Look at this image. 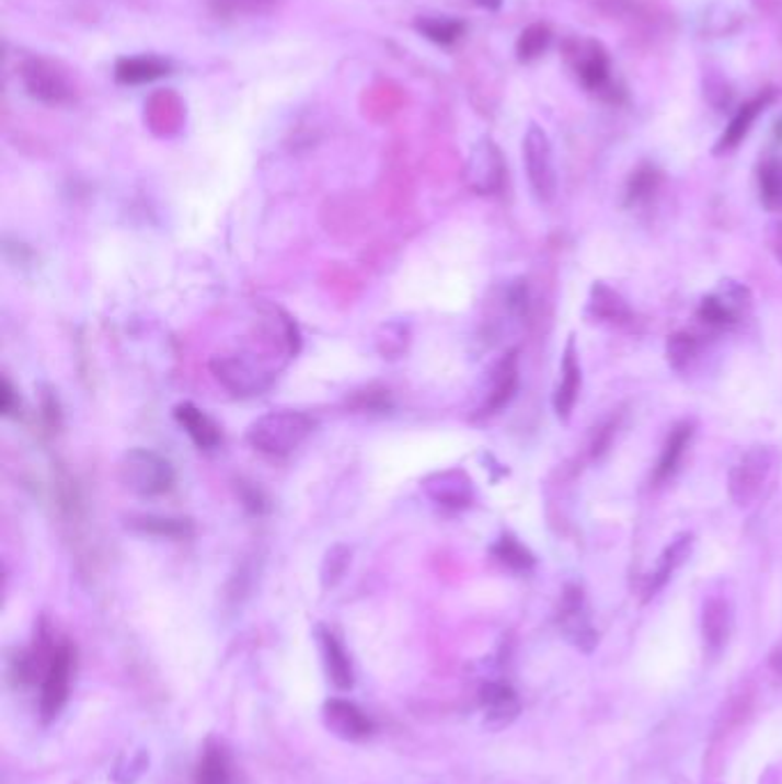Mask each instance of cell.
Returning a JSON list of instances; mask_svg holds the SVG:
<instances>
[{
  "mask_svg": "<svg viewBox=\"0 0 782 784\" xmlns=\"http://www.w3.org/2000/svg\"><path fill=\"white\" fill-rule=\"evenodd\" d=\"M580 362H578V349H576V339L574 335H570L565 354H562V365H560V381L555 385L553 392V408L555 415L562 423H570L572 411L576 406L578 392H580Z\"/></svg>",
  "mask_w": 782,
  "mask_h": 784,
  "instance_id": "9a60e30c",
  "label": "cell"
},
{
  "mask_svg": "<svg viewBox=\"0 0 782 784\" xmlns=\"http://www.w3.org/2000/svg\"><path fill=\"white\" fill-rule=\"evenodd\" d=\"M175 420L191 436V440L200 450H214L221 443V427H218L209 415L191 402H182L175 406Z\"/></svg>",
  "mask_w": 782,
  "mask_h": 784,
  "instance_id": "ac0fdd59",
  "label": "cell"
},
{
  "mask_svg": "<svg viewBox=\"0 0 782 784\" xmlns=\"http://www.w3.org/2000/svg\"><path fill=\"white\" fill-rule=\"evenodd\" d=\"M567 58L572 60L580 83L595 90V92H603L610 83V62L608 56L603 51V46L595 39H572L565 44Z\"/></svg>",
  "mask_w": 782,
  "mask_h": 784,
  "instance_id": "8fae6325",
  "label": "cell"
},
{
  "mask_svg": "<svg viewBox=\"0 0 782 784\" xmlns=\"http://www.w3.org/2000/svg\"><path fill=\"white\" fill-rule=\"evenodd\" d=\"M195 784H230V759L221 743L209 741L200 754Z\"/></svg>",
  "mask_w": 782,
  "mask_h": 784,
  "instance_id": "cb8c5ba5",
  "label": "cell"
},
{
  "mask_svg": "<svg viewBox=\"0 0 782 784\" xmlns=\"http://www.w3.org/2000/svg\"><path fill=\"white\" fill-rule=\"evenodd\" d=\"M241 3H251V5H257V3H264V0H241Z\"/></svg>",
  "mask_w": 782,
  "mask_h": 784,
  "instance_id": "f35d334b",
  "label": "cell"
},
{
  "mask_svg": "<svg viewBox=\"0 0 782 784\" xmlns=\"http://www.w3.org/2000/svg\"><path fill=\"white\" fill-rule=\"evenodd\" d=\"M148 766H150V754L145 750L125 754L113 771V780L117 784H136L145 775V771H148Z\"/></svg>",
  "mask_w": 782,
  "mask_h": 784,
  "instance_id": "d6a6232c",
  "label": "cell"
},
{
  "mask_svg": "<svg viewBox=\"0 0 782 784\" xmlns=\"http://www.w3.org/2000/svg\"><path fill=\"white\" fill-rule=\"evenodd\" d=\"M480 700L484 708V723L492 729L507 727L519 714L517 693L505 683H486Z\"/></svg>",
  "mask_w": 782,
  "mask_h": 784,
  "instance_id": "e0dca14e",
  "label": "cell"
},
{
  "mask_svg": "<svg viewBox=\"0 0 782 784\" xmlns=\"http://www.w3.org/2000/svg\"><path fill=\"white\" fill-rule=\"evenodd\" d=\"M658 182H662V175H658V170L652 168V165H643L635 170V173L631 175L629 180V186H626V203L629 205H635V203H643V200H649L654 191L658 188Z\"/></svg>",
  "mask_w": 782,
  "mask_h": 784,
  "instance_id": "1f68e13d",
  "label": "cell"
},
{
  "mask_svg": "<svg viewBox=\"0 0 782 784\" xmlns=\"http://www.w3.org/2000/svg\"><path fill=\"white\" fill-rule=\"evenodd\" d=\"M423 488L436 505L450 507V509L471 507L475 500V488H473L471 477L459 469L432 473L423 482Z\"/></svg>",
  "mask_w": 782,
  "mask_h": 784,
  "instance_id": "5bb4252c",
  "label": "cell"
},
{
  "mask_svg": "<svg viewBox=\"0 0 782 784\" xmlns=\"http://www.w3.org/2000/svg\"><path fill=\"white\" fill-rule=\"evenodd\" d=\"M168 73V62L154 56H136V58H122L115 65V77L125 85H140L152 83Z\"/></svg>",
  "mask_w": 782,
  "mask_h": 784,
  "instance_id": "44dd1931",
  "label": "cell"
},
{
  "mask_svg": "<svg viewBox=\"0 0 782 784\" xmlns=\"http://www.w3.org/2000/svg\"><path fill=\"white\" fill-rule=\"evenodd\" d=\"M771 100H773V90H767L764 94L755 96V100L746 102V104L735 113V117L729 119V125L725 127V131H723V136H721V140H718V145H716V154L735 150V147L748 136V131H750V127H752V122L757 119V115H760V113L771 104Z\"/></svg>",
  "mask_w": 782,
  "mask_h": 784,
  "instance_id": "d6986e66",
  "label": "cell"
},
{
  "mask_svg": "<svg viewBox=\"0 0 782 784\" xmlns=\"http://www.w3.org/2000/svg\"><path fill=\"white\" fill-rule=\"evenodd\" d=\"M517 388H519V356L517 351H509L496 362L492 379H488V395L482 406V413L488 415L507 406L509 400L517 395Z\"/></svg>",
  "mask_w": 782,
  "mask_h": 784,
  "instance_id": "2e32d148",
  "label": "cell"
},
{
  "mask_svg": "<svg viewBox=\"0 0 782 784\" xmlns=\"http://www.w3.org/2000/svg\"><path fill=\"white\" fill-rule=\"evenodd\" d=\"M767 246L771 251V255L775 257V262L782 266V220H775L767 228Z\"/></svg>",
  "mask_w": 782,
  "mask_h": 784,
  "instance_id": "e575fe53",
  "label": "cell"
},
{
  "mask_svg": "<svg viewBox=\"0 0 782 784\" xmlns=\"http://www.w3.org/2000/svg\"><path fill=\"white\" fill-rule=\"evenodd\" d=\"M691 436H693V425L689 423H681L670 431L662 450V457H658V463L654 469V482H666L677 473L683 450H687V446L691 443Z\"/></svg>",
  "mask_w": 782,
  "mask_h": 784,
  "instance_id": "7402d4cb",
  "label": "cell"
},
{
  "mask_svg": "<svg viewBox=\"0 0 782 784\" xmlns=\"http://www.w3.org/2000/svg\"><path fill=\"white\" fill-rule=\"evenodd\" d=\"M119 482L136 496L154 498L173 488L175 469L161 454L145 448H134L119 461Z\"/></svg>",
  "mask_w": 782,
  "mask_h": 784,
  "instance_id": "7a4b0ae2",
  "label": "cell"
},
{
  "mask_svg": "<svg viewBox=\"0 0 782 784\" xmlns=\"http://www.w3.org/2000/svg\"><path fill=\"white\" fill-rule=\"evenodd\" d=\"M507 303H509V308L515 310L517 314H526V308H528V291H526V285H524L521 280H519L517 285L509 287Z\"/></svg>",
  "mask_w": 782,
  "mask_h": 784,
  "instance_id": "d590c367",
  "label": "cell"
},
{
  "mask_svg": "<svg viewBox=\"0 0 782 784\" xmlns=\"http://www.w3.org/2000/svg\"><path fill=\"white\" fill-rule=\"evenodd\" d=\"M314 427V418L303 411H272L249 427L246 440L262 454L287 457L303 443Z\"/></svg>",
  "mask_w": 782,
  "mask_h": 784,
  "instance_id": "6da1fadb",
  "label": "cell"
},
{
  "mask_svg": "<svg viewBox=\"0 0 782 784\" xmlns=\"http://www.w3.org/2000/svg\"><path fill=\"white\" fill-rule=\"evenodd\" d=\"M211 372L218 383H223L239 397L260 395L274 381V372L249 356H216L211 360Z\"/></svg>",
  "mask_w": 782,
  "mask_h": 784,
  "instance_id": "8992f818",
  "label": "cell"
},
{
  "mask_svg": "<svg viewBox=\"0 0 782 784\" xmlns=\"http://www.w3.org/2000/svg\"><path fill=\"white\" fill-rule=\"evenodd\" d=\"M588 316L595 322H608V324H624L631 320V308L620 293L608 287L606 283H595L590 289V301H588Z\"/></svg>",
  "mask_w": 782,
  "mask_h": 784,
  "instance_id": "ffe728a7",
  "label": "cell"
},
{
  "mask_svg": "<svg viewBox=\"0 0 782 784\" xmlns=\"http://www.w3.org/2000/svg\"><path fill=\"white\" fill-rule=\"evenodd\" d=\"M467 182L480 195H494L505 182V159L492 138H482L473 145L467 161Z\"/></svg>",
  "mask_w": 782,
  "mask_h": 784,
  "instance_id": "9c48e42d",
  "label": "cell"
},
{
  "mask_svg": "<svg viewBox=\"0 0 782 784\" xmlns=\"http://www.w3.org/2000/svg\"><path fill=\"white\" fill-rule=\"evenodd\" d=\"M129 526L140 532H150L159 537H186L193 530L188 519H170V517H138L131 519Z\"/></svg>",
  "mask_w": 782,
  "mask_h": 784,
  "instance_id": "f546056e",
  "label": "cell"
},
{
  "mask_svg": "<svg viewBox=\"0 0 782 784\" xmlns=\"http://www.w3.org/2000/svg\"><path fill=\"white\" fill-rule=\"evenodd\" d=\"M760 198L767 209L782 211V161L771 159L760 168Z\"/></svg>",
  "mask_w": 782,
  "mask_h": 784,
  "instance_id": "83f0119b",
  "label": "cell"
},
{
  "mask_svg": "<svg viewBox=\"0 0 782 784\" xmlns=\"http://www.w3.org/2000/svg\"><path fill=\"white\" fill-rule=\"evenodd\" d=\"M314 635H317V645H320V652H322L326 679L331 681L333 689H337L342 693L352 691L356 683V675H354V664H352L349 652L345 649V645L340 643V638L329 626L320 624L317 626Z\"/></svg>",
  "mask_w": 782,
  "mask_h": 784,
  "instance_id": "4fadbf2b",
  "label": "cell"
},
{
  "mask_svg": "<svg viewBox=\"0 0 782 784\" xmlns=\"http://www.w3.org/2000/svg\"><path fill=\"white\" fill-rule=\"evenodd\" d=\"M21 81L33 100L42 104H62L71 96V85L65 73L42 58H31L23 62Z\"/></svg>",
  "mask_w": 782,
  "mask_h": 784,
  "instance_id": "30bf717a",
  "label": "cell"
},
{
  "mask_svg": "<svg viewBox=\"0 0 782 784\" xmlns=\"http://www.w3.org/2000/svg\"><path fill=\"white\" fill-rule=\"evenodd\" d=\"M551 44V31L547 23H532V26H528L519 42H517V56L521 62H530L534 58H540L547 48Z\"/></svg>",
  "mask_w": 782,
  "mask_h": 784,
  "instance_id": "f1b7e54d",
  "label": "cell"
},
{
  "mask_svg": "<svg viewBox=\"0 0 782 784\" xmlns=\"http://www.w3.org/2000/svg\"><path fill=\"white\" fill-rule=\"evenodd\" d=\"M700 351V339L693 333H672L666 342V358L668 365L677 372H683L695 360Z\"/></svg>",
  "mask_w": 782,
  "mask_h": 784,
  "instance_id": "4316f807",
  "label": "cell"
},
{
  "mask_svg": "<svg viewBox=\"0 0 782 784\" xmlns=\"http://www.w3.org/2000/svg\"><path fill=\"white\" fill-rule=\"evenodd\" d=\"M475 3H478L480 8H484V10H498L503 0H475Z\"/></svg>",
  "mask_w": 782,
  "mask_h": 784,
  "instance_id": "74e56055",
  "label": "cell"
},
{
  "mask_svg": "<svg viewBox=\"0 0 782 784\" xmlns=\"http://www.w3.org/2000/svg\"><path fill=\"white\" fill-rule=\"evenodd\" d=\"M0 397H3V402H0V408H3V415H8V418H14V415H19V400L14 395V388L8 379H3V392H0Z\"/></svg>",
  "mask_w": 782,
  "mask_h": 784,
  "instance_id": "8d00e7d4",
  "label": "cell"
},
{
  "mask_svg": "<svg viewBox=\"0 0 782 784\" xmlns=\"http://www.w3.org/2000/svg\"><path fill=\"white\" fill-rule=\"evenodd\" d=\"M702 629H704L706 645L712 649H721L729 633V608L725 601L712 599L704 606Z\"/></svg>",
  "mask_w": 782,
  "mask_h": 784,
  "instance_id": "d4e9b609",
  "label": "cell"
},
{
  "mask_svg": "<svg viewBox=\"0 0 782 784\" xmlns=\"http://www.w3.org/2000/svg\"><path fill=\"white\" fill-rule=\"evenodd\" d=\"M349 557H352V551L347 546H333L326 557H324V565H322V585L324 590H329V587H335L337 580L345 576L347 567H349Z\"/></svg>",
  "mask_w": 782,
  "mask_h": 784,
  "instance_id": "836d02e7",
  "label": "cell"
},
{
  "mask_svg": "<svg viewBox=\"0 0 782 784\" xmlns=\"http://www.w3.org/2000/svg\"><path fill=\"white\" fill-rule=\"evenodd\" d=\"M691 546H693V534H689V532H683V534L672 539V544L664 551L662 560H658V565H656V572L652 574L649 595L662 590V587L666 585V580L677 572V567L681 565V562L689 557Z\"/></svg>",
  "mask_w": 782,
  "mask_h": 784,
  "instance_id": "603a6c76",
  "label": "cell"
},
{
  "mask_svg": "<svg viewBox=\"0 0 782 784\" xmlns=\"http://www.w3.org/2000/svg\"><path fill=\"white\" fill-rule=\"evenodd\" d=\"M750 305V291L737 280H723L718 289L702 299L698 316L714 328H729L739 322L741 312Z\"/></svg>",
  "mask_w": 782,
  "mask_h": 784,
  "instance_id": "ba28073f",
  "label": "cell"
},
{
  "mask_svg": "<svg viewBox=\"0 0 782 784\" xmlns=\"http://www.w3.org/2000/svg\"><path fill=\"white\" fill-rule=\"evenodd\" d=\"M418 31L436 44H452L461 37L463 23L457 19H446V16H441V19L427 16V19L418 21Z\"/></svg>",
  "mask_w": 782,
  "mask_h": 784,
  "instance_id": "4dcf8cb0",
  "label": "cell"
},
{
  "mask_svg": "<svg viewBox=\"0 0 782 784\" xmlns=\"http://www.w3.org/2000/svg\"><path fill=\"white\" fill-rule=\"evenodd\" d=\"M560 629L567 635V641L585 652H590L597 645V633L593 629L588 606H585V597L580 587L570 585L565 595L560 601Z\"/></svg>",
  "mask_w": 782,
  "mask_h": 784,
  "instance_id": "7c38bea8",
  "label": "cell"
},
{
  "mask_svg": "<svg viewBox=\"0 0 782 784\" xmlns=\"http://www.w3.org/2000/svg\"><path fill=\"white\" fill-rule=\"evenodd\" d=\"M77 672V647L69 641H58L51 664H48L39 681V718L44 725H51L60 718L69 704L71 681Z\"/></svg>",
  "mask_w": 782,
  "mask_h": 784,
  "instance_id": "3957f363",
  "label": "cell"
},
{
  "mask_svg": "<svg viewBox=\"0 0 782 784\" xmlns=\"http://www.w3.org/2000/svg\"><path fill=\"white\" fill-rule=\"evenodd\" d=\"M524 161L530 188L537 200L549 203L553 200L557 180L553 168V150L547 131L540 125H530L524 138Z\"/></svg>",
  "mask_w": 782,
  "mask_h": 784,
  "instance_id": "5b68a950",
  "label": "cell"
},
{
  "mask_svg": "<svg viewBox=\"0 0 782 784\" xmlns=\"http://www.w3.org/2000/svg\"><path fill=\"white\" fill-rule=\"evenodd\" d=\"M492 551L511 572H530L534 567V555L511 534H503Z\"/></svg>",
  "mask_w": 782,
  "mask_h": 784,
  "instance_id": "484cf974",
  "label": "cell"
},
{
  "mask_svg": "<svg viewBox=\"0 0 782 784\" xmlns=\"http://www.w3.org/2000/svg\"><path fill=\"white\" fill-rule=\"evenodd\" d=\"M322 723L335 739L347 743L368 741L375 734V720L345 697H329L322 704Z\"/></svg>",
  "mask_w": 782,
  "mask_h": 784,
  "instance_id": "52a82bcc",
  "label": "cell"
},
{
  "mask_svg": "<svg viewBox=\"0 0 782 784\" xmlns=\"http://www.w3.org/2000/svg\"><path fill=\"white\" fill-rule=\"evenodd\" d=\"M775 452L771 448L757 446L748 450L735 469L729 471V496L739 507L752 505L760 498L762 488L773 471Z\"/></svg>",
  "mask_w": 782,
  "mask_h": 784,
  "instance_id": "277c9868",
  "label": "cell"
}]
</instances>
